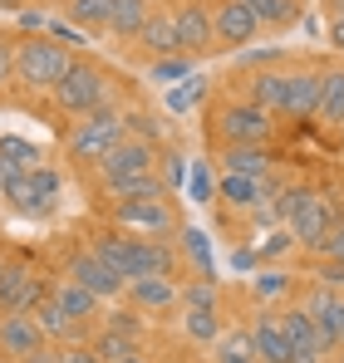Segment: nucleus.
I'll use <instances>...</instances> for the list:
<instances>
[{
	"label": "nucleus",
	"instance_id": "1",
	"mask_svg": "<svg viewBox=\"0 0 344 363\" xmlns=\"http://www.w3.org/2000/svg\"><path fill=\"white\" fill-rule=\"evenodd\" d=\"M69 45H59L55 35H20V45H15V84H25V89H55L59 79L69 74Z\"/></svg>",
	"mask_w": 344,
	"mask_h": 363
},
{
	"label": "nucleus",
	"instance_id": "2",
	"mask_svg": "<svg viewBox=\"0 0 344 363\" xmlns=\"http://www.w3.org/2000/svg\"><path fill=\"white\" fill-rule=\"evenodd\" d=\"M118 138H128V128H123V108L104 104V108H94V113H84V118L74 123V133H69L64 147H69L74 162H89V167H94Z\"/></svg>",
	"mask_w": 344,
	"mask_h": 363
},
{
	"label": "nucleus",
	"instance_id": "3",
	"mask_svg": "<svg viewBox=\"0 0 344 363\" xmlns=\"http://www.w3.org/2000/svg\"><path fill=\"white\" fill-rule=\"evenodd\" d=\"M50 94H55V104L64 108V113L84 118V113H94V108L109 104V74H104L99 64H89V60H74L69 74L59 79Z\"/></svg>",
	"mask_w": 344,
	"mask_h": 363
},
{
	"label": "nucleus",
	"instance_id": "4",
	"mask_svg": "<svg viewBox=\"0 0 344 363\" xmlns=\"http://www.w3.org/2000/svg\"><path fill=\"white\" fill-rule=\"evenodd\" d=\"M271 128H276V113H266L251 99H222L212 108V133L222 138V147L227 143H266Z\"/></svg>",
	"mask_w": 344,
	"mask_h": 363
},
{
	"label": "nucleus",
	"instance_id": "5",
	"mask_svg": "<svg viewBox=\"0 0 344 363\" xmlns=\"http://www.w3.org/2000/svg\"><path fill=\"white\" fill-rule=\"evenodd\" d=\"M114 221L123 231H138V236H158V241H172L177 236V216L168 206V191L158 196H128V201H114Z\"/></svg>",
	"mask_w": 344,
	"mask_h": 363
},
{
	"label": "nucleus",
	"instance_id": "6",
	"mask_svg": "<svg viewBox=\"0 0 344 363\" xmlns=\"http://www.w3.org/2000/svg\"><path fill=\"white\" fill-rule=\"evenodd\" d=\"M158 167V143H143V138H118L114 147L94 162L99 182L109 186L118 177H138V172H153Z\"/></svg>",
	"mask_w": 344,
	"mask_h": 363
},
{
	"label": "nucleus",
	"instance_id": "7",
	"mask_svg": "<svg viewBox=\"0 0 344 363\" xmlns=\"http://www.w3.org/2000/svg\"><path fill=\"white\" fill-rule=\"evenodd\" d=\"M212 25H217V50H251V40L266 30L246 0H212Z\"/></svg>",
	"mask_w": 344,
	"mask_h": 363
},
{
	"label": "nucleus",
	"instance_id": "8",
	"mask_svg": "<svg viewBox=\"0 0 344 363\" xmlns=\"http://www.w3.org/2000/svg\"><path fill=\"white\" fill-rule=\"evenodd\" d=\"M335 226H340V211H335V201L325 191H310L305 206L290 216V231H295V241L305 245V250H320V245L335 236Z\"/></svg>",
	"mask_w": 344,
	"mask_h": 363
},
{
	"label": "nucleus",
	"instance_id": "9",
	"mask_svg": "<svg viewBox=\"0 0 344 363\" xmlns=\"http://www.w3.org/2000/svg\"><path fill=\"white\" fill-rule=\"evenodd\" d=\"M172 20H177V40H182L187 55H212L217 50V25H212V5L207 0H177Z\"/></svg>",
	"mask_w": 344,
	"mask_h": 363
},
{
	"label": "nucleus",
	"instance_id": "10",
	"mask_svg": "<svg viewBox=\"0 0 344 363\" xmlns=\"http://www.w3.org/2000/svg\"><path fill=\"white\" fill-rule=\"evenodd\" d=\"M45 295L50 290L30 265H5V275H0V314H30Z\"/></svg>",
	"mask_w": 344,
	"mask_h": 363
},
{
	"label": "nucleus",
	"instance_id": "11",
	"mask_svg": "<svg viewBox=\"0 0 344 363\" xmlns=\"http://www.w3.org/2000/svg\"><path fill=\"white\" fill-rule=\"evenodd\" d=\"M281 186H271V177H246V172H222L217 182V196L227 201L231 211H261V206H271V196H276Z\"/></svg>",
	"mask_w": 344,
	"mask_h": 363
},
{
	"label": "nucleus",
	"instance_id": "12",
	"mask_svg": "<svg viewBox=\"0 0 344 363\" xmlns=\"http://www.w3.org/2000/svg\"><path fill=\"white\" fill-rule=\"evenodd\" d=\"M69 280H79V285H89L99 300H114V295H123L128 290V280L118 275L114 265L99 255V250H84V255H74L69 260Z\"/></svg>",
	"mask_w": 344,
	"mask_h": 363
},
{
	"label": "nucleus",
	"instance_id": "13",
	"mask_svg": "<svg viewBox=\"0 0 344 363\" xmlns=\"http://www.w3.org/2000/svg\"><path fill=\"white\" fill-rule=\"evenodd\" d=\"M35 349H45V329L35 324V314H0V354L25 363Z\"/></svg>",
	"mask_w": 344,
	"mask_h": 363
},
{
	"label": "nucleus",
	"instance_id": "14",
	"mask_svg": "<svg viewBox=\"0 0 344 363\" xmlns=\"http://www.w3.org/2000/svg\"><path fill=\"white\" fill-rule=\"evenodd\" d=\"M305 314L315 319V329L325 334V344L340 349V339H344V300L330 290V285H315V290L305 295Z\"/></svg>",
	"mask_w": 344,
	"mask_h": 363
},
{
	"label": "nucleus",
	"instance_id": "15",
	"mask_svg": "<svg viewBox=\"0 0 344 363\" xmlns=\"http://www.w3.org/2000/svg\"><path fill=\"white\" fill-rule=\"evenodd\" d=\"M128 304L133 309H143V314H163L172 304L182 300V285L172 280V275H143V280H128Z\"/></svg>",
	"mask_w": 344,
	"mask_h": 363
},
{
	"label": "nucleus",
	"instance_id": "16",
	"mask_svg": "<svg viewBox=\"0 0 344 363\" xmlns=\"http://www.w3.org/2000/svg\"><path fill=\"white\" fill-rule=\"evenodd\" d=\"M286 94H290V74L281 64H266V69L246 74V99L261 104L266 113H286Z\"/></svg>",
	"mask_w": 344,
	"mask_h": 363
},
{
	"label": "nucleus",
	"instance_id": "17",
	"mask_svg": "<svg viewBox=\"0 0 344 363\" xmlns=\"http://www.w3.org/2000/svg\"><path fill=\"white\" fill-rule=\"evenodd\" d=\"M320 89H325V69H290L286 118H315L320 113Z\"/></svg>",
	"mask_w": 344,
	"mask_h": 363
},
{
	"label": "nucleus",
	"instance_id": "18",
	"mask_svg": "<svg viewBox=\"0 0 344 363\" xmlns=\"http://www.w3.org/2000/svg\"><path fill=\"white\" fill-rule=\"evenodd\" d=\"M281 329H286V339L295 344V354H315L320 363L330 359V344H325V334L315 329V319L305 314V304H290V309H281Z\"/></svg>",
	"mask_w": 344,
	"mask_h": 363
},
{
	"label": "nucleus",
	"instance_id": "19",
	"mask_svg": "<svg viewBox=\"0 0 344 363\" xmlns=\"http://www.w3.org/2000/svg\"><path fill=\"white\" fill-rule=\"evenodd\" d=\"M251 339H256V359L261 363H290V354H295V344L281 329V314H256Z\"/></svg>",
	"mask_w": 344,
	"mask_h": 363
},
{
	"label": "nucleus",
	"instance_id": "20",
	"mask_svg": "<svg viewBox=\"0 0 344 363\" xmlns=\"http://www.w3.org/2000/svg\"><path fill=\"white\" fill-rule=\"evenodd\" d=\"M138 45H143L153 60H163V55H187V50H182V40H177V20H172V10H153V15H148V25H143Z\"/></svg>",
	"mask_w": 344,
	"mask_h": 363
},
{
	"label": "nucleus",
	"instance_id": "21",
	"mask_svg": "<svg viewBox=\"0 0 344 363\" xmlns=\"http://www.w3.org/2000/svg\"><path fill=\"white\" fill-rule=\"evenodd\" d=\"M217 162H222V172H246V177H271V152H266V143H227Z\"/></svg>",
	"mask_w": 344,
	"mask_h": 363
},
{
	"label": "nucleus",
	"instance_id": "22",
	"mask_svg": "<svg viewBox=\"0 0 344 363\" xmlns=\"http://www.w3.org/2000/svg\"><path fill=\"white\" fill-rule=\"evenodd\" d=\"M30 314H35V324L45 329V339H64V344H74V339L84 334V324H79V319H69V314L59 309V300H55V295H45V300L35 304Z\"/></svg>",
	"mask_w": 344,
	"mask_h": 363
},
{
	"label": "nucleus",
	"instance_id": "23",
	"mask_svg": "<svg viewBox=\"0 0 344 363\" xmlns=\"http://www.w3.org/2000/svg\"><path fill=\"white\" fill-rule=\"evenodd\" d=\"M153 15V0H114V15H109V35L118 40H138L143 25Z\"/></svg>",
	"mask_w": 344,
	"mask_h": 363
},
{
	"label": "nucleus",
	"instance_id": "24",
	"mask_svg": "<svg viewBox=\"0 0 344 363\" xmlns=\"http://www.w3.org/2000/svg\"><path fill=\"white\" fill-rule=\"evenodd\" d=\"M315 118L325 128L344 123V69H325V89H320V113Z\"/></svg>",
	"mask_w": 344,
	"mask_h": 363
},
{
	"label": "nucleus",
	"instance_id": "25",
	"mask_svg": "<svg viewBox=\"0 0 344 363\" xmlns=\"http://www.w3.org/2000/svg\"><path fill=\"white\" fill-rule=\"evenodd\" d=\"M55 300H59V309H64L69 319H79V324H84L89 314H99V295H94L89 285H79V280H64L55 290Z\"/></svg>",
	"mask_w": 344,
	"mask_h": 363
},
{
	"label": "nucleus",
	"instance_id": "26",
	"mask_svg": "<svg viewBox=\"0 0 344 363\" xmlns=\"http://www.w3.org/2000/svg\"><path fill=\"white\" fill-rule=\"evenodd\" d=\"M266 30H290L300 20V0H246Z\"/></svg>",
	"mask_w": 344,
	"mask_h": 363
},
{
	"label": "nucleus",
	"instance_id": "27",
	"mask_svg": "<svg viewBox=\"0 0 344 363\" xmlns=\"http://www.w3.org/2000/svg\"><path fill=\"white\" fill-rule=\"evenodd\" d=\"M94 354H99L104 363H123V359H133V354H138V339H133V334H118V329L104 324V329L94 334Z\"/></svg>",
	"mask_w": 344,
	"mask_h": 363
},
{
	"label": "nucleus",
	"instance_id": "28",
	"mask_svg": "<svg viewBox=\"0 0 344 363\" xmlns=\"http://www.w3.org/2000/svg\"><path fill=\"white\" fill-rule=\"evenodd\" d=\"M109 15H114V0H69V20L79 30H109Z\"/></svg>",
	"mask_w": 344,
	"mask_h": 363
},
{
	"label": "nucleus",
	"instance_id": "29",
	"mask_svg": "<svg viewBox=\"0 0 344 363\" xmlns=\"http://www.w3.org/2000/svg\"><path fill=\"white\" fill-rule=\"evenodd\" d=\"M114 201H128V196H158V191H168L163 182H158V172H138V177H118L104 186Z\"/></svg>",
	"mask_w": 344,
	"mask_h": 363
},
{
	"label": "nucleus",
	"instance_id": "30",
	"mask_svg": "<svg viewBox=\"0 0 344 363\" xmlns=\"http://www.w3.org/2000/svg\"><path fill=\"white\" fill-rule=\"evenodd\" d=\"M217 354H222V363H261L256 359L251 329H231V334H222V339H217Z\"/></svg>",
	"mask_w": 344,
	"mask_h": 363
},
{
	"label": "nucleus",
	"instance_id": "31",
	"mask_svg": "<svg viewBox=\"0 0 344 363\" xmlns=\"http://www.w3.org/2000/svg\"><path fill=\"white\" fill-rule=\"evenodd\" d=\"M192 64H197V55H163V60L148 64V79H153V84H177V79H192Z\"/></svg>",
	"mask_w": 344,
	"mask_h": 363
},
{
	"label": "nucleus",
	"instance_id": "32",
	"mask_svg": "<svg viewBox=\"0 0 344 363\" xmlns=\"http://www.w3.org/2000/svg\"><path fill=\"white\" fill-rule=\"evenodd\" d=\"M202 99H207V79H202V74H192L187 84L168 89V113H192Z\"/></svg>",
	"mask_w": 344,
	"mask_h": 363
},
{
	"label": "nucleus",
	"instance_id": "33",
	"mask_svg": "<svg viewBox=\"0 0 344 363\" xmlns=\"http://www.w3.org/2000/svg\"><path fill=\"white\" fill-rule=\"evenodd\" d=\"M0 152H5V157H10L20 172H35V167H45V152H40L35 143H25V138H10V133L0 138Z\"/></svg>",
	"mask_w": 344,
	"mask_h": 363
},
{
	"label": "nucleus",
	"instance_id": "34",
	"mask_svg": "<svg viewBox=\"0 0 344 363\" xmlns=\"http://www.w3.org/2000/svg\"><path fill=\"white\" fill-rule=\"evenodd\" d=\"M30 186H35V196H40V206H45V216L59 206V186H64V177H59L55 167H35L30 172Z\"/></svg>",
	"mask_w": 344,
	"mask_h": 363
},
{
	"label": "nucleus",
	"instance_id": "35",
	"mask_svg": "<svg viewBox=\"0 0 344 363\" xmlns=\"http://www.w3.org/2000/svg\"><path fill=\"white\" fill-rule=\"evenodd\" d=\"M187 334H192L197 344H217V339H222L217 309H187Z\"/></svg>",
	"mask_w": 344,
	"mask_h": 363
},
{
	"label": "nucleus",
	"instance_id": "36",
	"mask_svg": "<svg viewBox=\"0 0 344 363\" xmlns=\"http://www.w3.org/2000/svg\"><path fill=\"white\" fill-rule=\"evenodd\" d=\"M187 191H192V201H197V206L217 201V182H212V167H207V157H202V162H192V182H187Z\"/></svg>",
	"mask_w": 344,
	"mask_h": 363
},
{
	"label": "nucleus",
	"instance_id": "37",
	"mask_svg": "<svg viewBox=\"0 0 344 363\" xmlns=\"http://www.w3.org/2000/svg\"><path fill=\"white\" fill-rule=\"evenodd\" d=\"M182 300H187V309H217V290L212 285H187Z\"/></svg>",
	"mask_w": 344,
	"mask_h": 363
},
{
	"label": "nucleus",
	"instance_id": "38",
	"mask_svg": "<svg viewBox=\"0 0 344 363\" xmlns=\"http://www.w3.org/2000/svg\"><path fill=\"white\" fill-rule=\"evenodd\" d=\"M315 285H330V290H340V285H344V260H335V255H330V260L315 270Z\"/></svg>",
	"mask_w": 344,
	"mask_h": 363
},
{
	"label": "nucleus",
	"instance_id": "39",
	"mask_svg": "<svg viewBox=\"0 0 344 363\" xmlns=\"http://www.w3.org/2000/svg\"><path fill=\"white\" fill-rule=\"evenodd\" d=\"M182 241H187V250L197 255V265H202V275H207V265H212V255H207V236L202 231H177Z\"/></svg>",
	"mask_w": 344,
	"mask_h": 363
},
{
	"label": "nucleus",
	"instance_id": "40",
	"mask_svg": "<svg viewBox=\"0 0 344 363\" xmlns=\"http://www.w3.org/2000/svg\"><path fill=\"white\" fill-rule=\"evenodd\" d=\"M290 245H300V241H295V231H276L271 241H261V250H256V255H266V260H271V255H286Z\"/></svg>",
	"mask_w": 344,
	"mask_h": 363
},
{
	"label": "nucleus",
	"instance_id": "41",
	"mask_svg": "<svg viewBox=\"0 0 344 363\" xmlns=\"http://www.w3.org/2000/svg\"><path fill=\"white\" fill-rule=\"evenodd\" d=\"M104 324H109V329H118V334H133V339L143 334V324H138V314H123V309H114V314H109Z\"/></svg>",
	"mask_w": 344,
	"mask_h": 363
},
{
	"label": "nucleus",
	"instance_id": "42",
	"mask_svg": "<svg viewBox=\"0 0 344 363\" xmlns=\"http://www.w3.org/2000/svg\"><path fill=\"white\" fill-rule=\"evenodd\" d=\"M320 250H325V255H335V260H344V221L335 226V236H330V241L320 245Z\"/></svg>",
	"mask_w": 344,
	"mask_h": 363
},
{
	"label": "nucleus",
	"instance_id": "43",
	"mask_svg": "<svg viewBox=\"0 0 344 363\" xmlns=\"http://www.w3.org/2000/svg\"><path fill=\"white\" fill-rule=\"evenodd\" d=\"M64 363H104V359H99V354H94V344H89V349H69Z\"/></svg>",
	"mask_w": 344,
	"mask_h": 363
},
{
	"label": "nucleus",
	"instance_id": "44",
	"mask_svg": "<svg viewBox=\"0 0 344 363\" xmlns=\"http://www.w3.org/2000/svg\"><path fill=\"white\" fill-rule=\"evenodd\" d=\"M15 177H25V172H20V167H15V162H10V157L0 152V186H10Z\"/></svg>",
	"mask_w": 344,
	"mask_h": 363
},
{
	"label": "nucleus",
	"instance_id": "45",
	"mask_svg": "<svg viewBox=\"0 0 344 363\" xmlns=\"http://www.w3.org/2000/svg\"><path fill=\"white\" fill-rule=\"evenodd\" d=\"M256 285H261V295H276V290H286L290 280H286V275H281V280H276V275H261Z\"/></svg>",
	"mask_w": 344,
	"mask_h": 363
},
{
	"label": "nucleus",
	"instance_id": "46",
	"mask_svg": "<svg viewBox=\"0 0 344 363\" xmlns=\"http://www.w3.org/2000/svg\"><path fill=\"white\" fill-rule=\"evenodd\" d=\"M330 45H335V50H340V55H344V20H340V15L330 20Z\"/></svg>",
	"mask_w": 344,
	"mask_h": 363
},
{
	"label": "nucleus",
	"instance_id": "47",
	"mask_svg": "<svg viewBox=\"0 0 344 363\" xmlns=\"http://www.w3.org/2000/svg\"><path fill=\"white\" fill-rule=\"evenodd\" d=\"M25 363H64V354H50V349H35Z\"/></svg>",
	"mask_w": 344,
	"mask_h": 363
},
{
	"label": "nucleus",
	"instance_id": "48",
	"mask_svg": "<svg viewBox=\"0 0 344 363\" xmlns=\"http://www.w3.org/2000/svg\"><path fill=\"white\" fill-rule=\"evenodd\" d=\"M231 265H236V270H246V265H256V250H236V255H231Z\"/></svg>",
	"mask_w": 344,
	"mask_h": 363
},
{
	"label": "nucleus",
	"instance_id": "49",
	"mask_svg": "<svg viewBox=\"0 0 344 363\" xmlns=\"http://www.w3.org/2000/svg\"><path fill=\"white\" fill-rule=\"evenodd\" d=\"M325 10H330V20H335V15L344 20V0H325Z\"/></svg>",
	"mask_w": 344,
	"mask_h": 363
},
{
	"label": "nucleus",
	"instance_id": "50",
	"mask_svg": "<svg viewBox=\"0 0 344 363\" xmlns=\"http://www.w3.org/2000/svg\"><path fill=\"white\" fill-rule=\"evenodd\" d=\"M123 363H148V359H143V354H133V359H123Z\"/></svg>",
	"mask_w": 344,
	"mask_h": 363
},
{
	"label": "nucleus",
	"instance_id": "51",
	"mask_svg": "<svg viewBox=\"0 0 344 363\" xmlns=\"http://www.w3.org/2000/svg\"><path fill=\"white\" fill-rule=\"evenodd\" d=\"M10 5H20V0H0V10H10Z\"/></svg>",
	"mask_w": 344,
	"mask_h": 363
},
{
	"label": "nucleus",
	"instance_id": "52",
	"mask_svg": "<svg viewBox=\"0 0 344 363\" xmlns=\"http://www.w3.org/2000/svg\"><path fill=\"white\" fill-rule=\"evenodd\" d=\"M0 275H5V260H0Z\"/></svg>",
	"mask_w": 344,
	"mask_h": 363
},
{
	"label": "nucleus",
	"instance_id": "53",
	"mask_svg": "<svg viewBox=\"0 0 344 363\" xmlns=\"http://www.w3.org/2000/svg\"><path fill=\"white\" fill-rule=\"evenodd\" d=\"M340 133H344V123H340Z\"/></svg>",
	"mask_w": 344,
	"mask_h": 363
},
{
	"label": "nucleus",
	"instance_id": "54",
	"mask_svg": "<svg viewBox=\"0 0 344 363\" xmlns=\"http://www.w3.org/2000/svg\"><path fill=\"white\" fill-rule=\"evenodd\" d=\"M340 349H344V339H340Z\"/></svg>",
	"mask_w": 344,
	"mask_h": 363
},
{
	"label": "nucleus",
	"instance_id": "55",
	"mask_svg": "<svg viewBox=\"0 0 344 363\" xmlns=\"http://www.w3.org/2000/svg\"><path fill=\"white\" fill-rule=\"evenodd\" d=\"M340 363H344V354H340Z\"/></svg>",
	"mask_w": 344,
	"mask_h": 363
},
{
	"label": "nucleus",
	"instance_id": "56",
	"mask_svg": "<svg viewBox=\"0 0 344 363\" xmlns=\"http://www.w3.org/2000/svg\"><path fill=\"white\" fill-rule=\"evenodd\" d=\"M335 363H340V359H335Z\"/></svg>",
	"mask_w": 344,
	"mask_h": 363
}]
</instances>
